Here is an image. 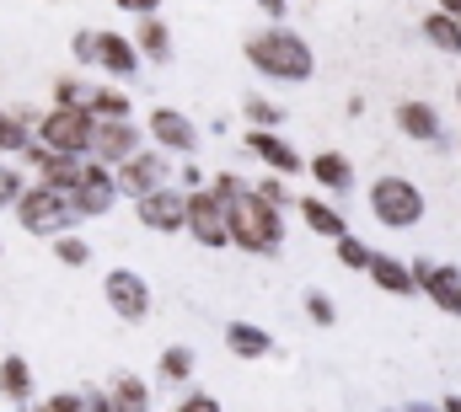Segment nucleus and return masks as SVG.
I'll return each mask as SVG.
<instances>
[{"label":"nucleus","mask_w":461,"mask_h":412,"mask_svg":"<svg viewBox=\"0 0 461 412\" xmlns=\"http://www.w3.org/2000/svg\"><path fill=\"white\" fill-rule=\"evenodd\" d=\"M226 348L236 359H263L268 348H274V337L263 332V327H252V321H230L226 327Z\"/></svg>","instance_id":"obj_17"},{"label":"nucleus","mask_w":461,"mask_h":412,"mask_svg":"<svg viewBox=\"0 0 461 412\" xmlns=\"http://www.w3.org/2000/svg\"><path fill=\"white\" fill-rule=\"evenodd\" d=\"M456 97H461V92H456Z\"/></svg>","instance_id":"obj_40"},{"label":"nucleus","mask_w":461,"mask_h":412,"mask_svg":"<svg viewBox=\"0 0 461 412\" xmlns=\"http://www.w3.org/2000/svg\"><path fill=\"white\" fill-rule=\"evenodd\" d=\"M27 161H32V172H38V188L76 193V183H81V161H76V156H54V150H43V145L32 139V145H27Z\"/></svg>","instance_id":"obj_12"},{"label":"nucleus","mask_w":461,"mask_h":412,"mask_svg":"<svg viewBox=\"0 0 461 412\" xmlns=\"http://www.w3.org/2000/svg\"><path fill=\"white\" fill-rule=\"evenodd\" d=\"M70 49H76V59H81V65H97V32H76V43H70Z\"/></svg>","instance_id":"obj_37"},{"label":"nucleus","mask_w":461,"mask_h":412,"mask_svg":"<svg viewBox=\"0 0 461 412\" xmlns=\"http://www.w3.org/2000/svg\"><path fill=\"white\" fill-rule=\"evenodd\" d=\"M210 188L226 199L230 241H236L241 252H252V257H268V252H279V241H285V219H279V209L268 204V199H258V188H241L230 172H221Z\"/></svg>","instance_id":"obj_1"},{"label":"nucleus","mask_w":461,"mask_h":412,"mask_svg":"<svg viewBox=\"0 0 461 412\" xmlns=\"http://www.w3.org/2000/svg\"><path fill=\"white\" fill-rule=\"evenodd\" d=\"M258 5H263L268 16H285V5H290V0H258Z\"/></svg>","instance_id":"obj_39"},{"label":"nucleus","mask_w":461,"mask_h":412,"mask_svg":"<svg viewBox=\"0 0 461 412\" xmlns=\"http://www.w3.org/2000/svg\"><path fill=\"white\" fill-rule=\"evenodd\" d=\"M312 177H317L322 188H348V161L328 150V156H317V161H312Z\"/></svg>","instance_id":"obj_27"},{"label":"nucleus","mask_w":461,"mask_h":412,"mask_svg":"<svg viewBox=\"0 0 461 412\" xmlns=\"http://www.w3.org/2000/svg\"><path fill=\"white\" fill-rule=\"evenodd\" d=\"M27 145H32L27 123H22L16 112H5V107H0V150H22V156H27Z\"/></svg>","instance_id":"obj_28"},{"label":"nucleus","mask_w":461,"mask_h":412,"mask_svg":"<svg viewBox=\"0 0 461 412\" xmlns=\"http://www.w3.org/2000/svg\"><path fill=\"white\" fill-rule=\"evenodd\" d=\"M247 118H252L258 129H274V123H279L285 112H279L274 103H263V97H247Z\"/></svg>","instance_id":"obj_32"},{"label":"nucleus","mask_w":461,"mask_h":412,"mask_svg":"<svg viewBox=\"0 0 461 412\" xmlns=\"http://www.w3.org/2000/svg\"><path fill=\"white\" fill-rule=\"evenodd\" d=\"M54 257H59L65 268H86V263H92V246L76 241V236H59V241H54Z\"/></svg>","instance_id":"obj_29"},{"label":"nucleus","mask_w":461,"mask_h":412,"mask_svg":"<svg viewBox=\"0 0 461 412\" xmlns=\"http://www.w3.org/2000/svg\"><path fill=\"white\" fill-rule=\"evenodd\" d=\"M140 225L145 230H188V193H177V188H161V193H150V199H140Z\"/></svg>","instance_id":"obj_11"},{"label":"nucleus","mask_w":461,"mask_h":412,"mask_svg":"<svg viewBox=\"0 0 461 412\" xmlns=\"http://www.w3.org/2000/svg\"><path fill=\"white\" fill-rule=\"evenodd\" d=\"M118 199V183L108 166H97V161H86L81 166V183H76V193H70V209H76V219H97V214H108Z\"/></svg>","instance_id":"obj_8"},{"label":"nucleus","mask_w":461,"mask_h":412,"mask_svg":"<svg viewBox=\"0 0 461 412\" xmlns=\"http://www.w3.org/2000/svg\"><path fill=\"white\" fill-rule=\"evenodd\" d=\"M32 412H81V391H65V397H49V402H38Z\"/></svg>","instance_id":"obj_36"},{"label":"nucleus","mask_w":461,"mask_h":412,"mask_svg":"<svg viewBox=\"0 0 461 412\" xmlns=\"http://www.w3.org/2000/svg\"><path fill=\"white\" fill-rule=\"evenodd\" d=\"M167 177H172V166H167V150H140V156H129V161L113 172L118 193H129L134 204H140V199H150V193H161V188H172Z\"/></svg>","instance_id":"obj_5"},{"label":"nucleus","mask_w":461,"mask_h":412,"mask_svg":"<svg viewBox=\"0 0 461 412\" xmlns=\"http://www.w3.org/2000/svg\"><path fill=\"white\" fill-rule=\"evenodd\" d=\"M370 209H375L381 225H419L424 193H419L408 177H381V183L370 188Z\"/></svg>","instance_id":"obj_6"},{"label":"nucleus","mask_w":461,"mask_h":412,"mask_svg":"<svg viewBox=\"0 0 461 412\" xmlns=\"http://www.w3.org/2000/svg\"><path fill=\"white\" fill-rule=\"evenodd\" d=\"M370 279H375L381 290H392V295H408V290H413V273H408L397 257H375V263H370Z\"/></svg>","instance_id":"obj_25"},{"label":"nucleus","mask_w":461,"mask_h":412,"mask_svg":"<svg viewBox=\"0 0 461 412\" xmlns=\"http://www.w3.org/2000/svg\"><path fill=\"white\" fill-rule=\"evenodd\" d=\"M301 214H306V225L317 230V236H333V241H344V214L339 209H328L322 199H301Z\"/></svg>","instance_id":"obj_21"},{"label":"nucleus","mask_w":461,"mask_h":412,"mask_svg":"<svg viewBox=\"0 0 461 412\" xmlns=\"http://www.w3.org/2000/svg\"><path fill=\"white\" fill-rule=\"evenodd\" d=\"M92 134H97V118L86 107H49L38 118V145L54 150V156H76L81 161V150H92Z\"/></svg>","instance_id":"obj_3"},{"label":"nucleus","mask_w":461,"mask_h":412,"mask_svg":"<svg viewBox=\"0 0 461 412\" xmlns=\"http://www.w3.org/2000/svg\"><path fill=\"white\" fill-rule=\"evenodd\" d=\"M103 295H108V306H113L123 321H145V316H150V290H145V279H140L134 268H113V273L103 279Z\"/></svg>","instance_id":"obj_9"},{"label":"nucleus","mask_w":461,"mask_h":412,"mask_svg":"<svg viewBox=\"0 0 461 412\" xmlns=\"http://www.w3.org/2000/svg\"><path fill=\"white\" fill-rule=\"evenodd\" d=\"M339 263H344V268H370V263H375V252H370L365 241L344 236V241H339Z\"/></svg>","instance_id":"obj_31"},{"label":"nucleus","mask_w":461,"mask_h":412,"mask_svg":"<svg viewBox=\"0 0 461 412\" xmlns=\"http://www.w3.org/2000/svg\"><path fill=\"white\" fill-rule=\"evenodd\" d=\"M397 123H402L408 139H435V134H440V112L429 103H402L397 107Z\"/></svg>","instance_id":"obj_19"},{"label":"nucleus","mask_w":461,"mask_h":412,"mask_svg":"<svg viewBox=\"0 0 461 412\" xmlns=\"http://www.w3.org/2000/svg\"><path fill=\"white\" fill-rule=\"evenodd\" d=\"M54 107H92V86H81V81H54Z\"/></svg>","instance_id":"obj_30"},{"label":"nucleus","mask_w":461,"mask_h":412,"mask_svg":"<svg viewBox=\"0 0 461 412\" xmlns=\"http://www.w3.org/2000/svg\"><path fill=\"white\" fill-rule=\"evenodd\" d=\"M177 412H221V402H215L210 391H188V397L177 402Z\"/></svg>","instance_id":"obj_35"},{"label":"nucleus","mask_w":461,"mask_h":412,"mask_svg":"<svg viewBox=\"0 0 461 412\" xmlns=\"http://www.w3.org/2000/svg\"><path fill=\"white\" fill-rule=\"evenodd\" d=\"M188 375H194V354H188L183 343H172V348L161 354V381H167V386H183Z\"/></svg>","instance_id":"obj_26"},{"label":"nucleus","mask_w":461,"mask_h":412,"mask_svg":"<svg viewBox=\"0 0 461 412\" xmlns=\"http://www.w3.org/2000/svg\"><path fill=\"white\" fill-rule=\"evenodd\" d=\"M129 156H140V129H134V123H97V134H92V161L108 166V172H118Z\"/></svg>","instance_id":"obj_10"},{"label":"nucleus","mask_w":461,"mask_h":412,"mask_svg":"<svg viewBox=\"0 0 461 412\" xmlns=\"http://www.w3.org/2000/svg\"><path fill=\"white\" fill-rule=\"evenodd\" d=\"M247 150H252L258 161H268L274 172H301V156H295L274 129H252V134H247Z\"/></svg>","instance_id":"obj_15"},{"label":"nucleus","mask_w":461,"mask_h":412,"mask_svg":"<svg viewBox=\"0 0 461 412\" xmlns=\"http://www.w3.org/2000/svg\"><path fill=\"white\" fill-rule=\"evenodd\" d=\"M27 188H22V172H11L5 161H0V204H16Z\"/></svg>","instance_id":"obj_33"},{"label":"nucleus","mask_w":461,"mask_h":412,"mask_svg":"<svg viewBox=\"0 0 461 412\" xmlns=\"http://www.w3.org/2000/svg\"><path fill=\"white\" fill-rule=\"evenodd\" d=\"M113 5L134 11V16H156V5H161V0H113Z\"/></svg>","instance_id":"obj_38"},{"label":"nucleus","mask_w":461,"mask_h":412,"mask_svg":"<svg viewBox=\"0 0 461 412\" xmlns=\"http://www.w3.org/2000/svg\"><path fill=\"white\" fill-rule=\"evenodd\" d=\"M108 412H150V386L140 375H118L108 386Z\"/></svg>","instance_id":"obj_18"},{"label":"nucleus","mask_w":461,"mask_h":412,"mask_svg":"<svg viewBox=\"0 0 461 412\" xmlns=\"http://www.w3.org/2000/svg\"><path fill=\"white\" fill-rule=\"evenodd\" d=\"M97 65L113 70V76H134V65H140L134 38H123V32H97Z\"/></svg>","instance_id":"obj_16"},{"label":"nucleus","mask_w":461,"mask_h":412,"mask_svg":"<svg viewBox=\"0 0 461 412\" xmlns=\"http://www.w3.org/2000/svg\"><path fill=\"white\" fill-rule=\"evenodd\" d=\"M0 397H11V402H27L32 397V370H27V359H0Z\"/></svg>","instance_id":"obj_20"},{"label":"nucleus","mask_w":461,"mask_h":412,"mask_svg":"<svg viewBox=\"0 0 461 412\" xmlns=\"http://www.w3.org/2000/svg\"><path fill=\"white\" fill-rule=\"evenodd\" d=\"M306 316H312L317 327H333V306H328V295H317V290H312V295H306Z\"/></svg>","instance_id":"obj_34"},{"label":"nucleus","mask_w":461,"mask_h":412,"mask_svg":"<svg viewBox=\"0 0 461 412\" xmlns=\"http://www.w3.org/2000/svg\"><path fill=\"white\" fill-rule=\"evenodd\" d=\"M134 43H140L150 59H167V54H172V32H167V22H161V16H145V22H140V32H134Z\"/></svg>","instance_id":"obj_24"},{"label":"nucleus","mask_w":461,"mask_h":412,"mask_svg":"<svg viewBox=\"0 0 461 412\" xmlns=\"http://www.w3.org/2000/svg\"><path fill=\"white\" fill-rule=\"evenodd\" d=\"M150 139H156V150L194 156V145H199V129H194L183 112H172V107H156V112H150Z\"/></svg>","instance_id":"obj_13"},{"label":"nucleus","mask_w":461,"mask_h":412,"mask_svg":"<svg viewBox=\"0 0 461 412\" xmlns=\"http://www.w3.org/2000/svg\"><path fill=\"white\" fill-rule=\"evenodd\" d=\"M16 214H22V230L27 236H65V225L76 219V209H70V193H54V188H27L22 199H16Z\"/></svg>","instance_id":"obj_4"},{"label":"nucleus","mask_w":461,"mask_h":412,"mask_svg":"<svg viewBox=\"0 0 461 412\" xmlns=\"http://www.w3.org/2000/svg\"><path fill=\"white\" fill-rule=\"evenodd\" d=\"M413 284H424L435 306H446L451 316H461V273H456V268H435V263H419V268H413Z\"/></svg>","instance_id":"obj_14"},{"label":"nucleus","mask_w":461,"mask_h":412,"mask_svg":"<svg viewBox=\"0 0 461 412\" xmlns=\"http://www.w3.org/2000/svg\"><path fill=\"white\" fill-rule=\"evenodd\" d=\"M97 123H129V97L118 92V86H103V92H92V107H86Z\"/></svg>","instance_id":"obj_23"},{"label":"nucleus","mask_w":461,"mask_h":412,"mask_svg":"<svg viewBox=\"0 0 461 412\" xmlns=\"http://www.w3.org/2000/svg\"><path fill=\"white\" fill-rule=\"evenodd\" d=\"M247 59H252L263 76H274V81H306V76H312V49H306V38L285 32V27L252 32V38H247Z\"/></svg>","instance_id":"obj_2"},{"label":"nucleus","mask_w":461,"mask_h":412,"mask_svg":"<svg viewBox=\"0 0 461 412\" xmlns=\"http://www.w3.org/2000/svg\"><path fill=\"white\" fill-rule=\"evenodd\" d=\"M424 38H429L435 49H446V54H461V22L456 16H446V11L424 16Z\"/></svg>","instance_id":"obj_22"},{"label":"nucleus","mask_w":461,"mask_h":412,"mask_svg":"<svg viewBox=\"0 0 461 412\" xmlns=\"http://www.w3.org/2000/svg\"><path fill=\"white\" fill-rule=\"evenodd\" d=\"M188 230L199 246H226L230 241V219H226V199L215 188L204 193H188Z\"/></svg>","instance_id":"obj_7"}]
</instances>
